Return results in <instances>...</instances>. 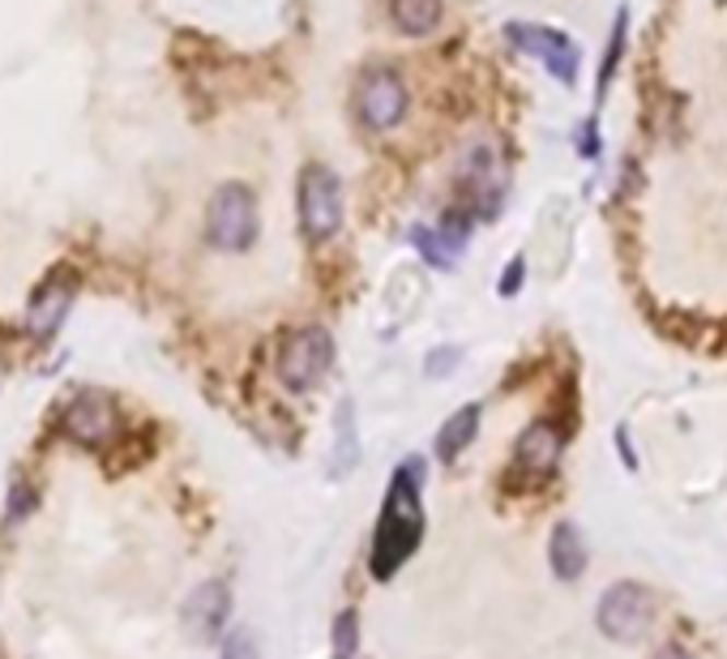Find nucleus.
Wrapping results in <instances>:
<instances>
[{"label":"nucleus","instance_id":"nucleus-1","mask_svg":"<svg viewBox=\"0 0 727 659\" xmlns=\"http://www.w3.org/2000/svg\"><path fill=\"white\" fill-rule=\"evenodd\" d=\"M420 489H424V458L407 455L394 475H389L386 502L373 527V553H368V569L377 582H389L407 557L420 549L424 540V506H420Z\"/></svg>","mask_w":727,"mask_h":659},{"label":"nucleus","instance_id":"nucleus-2","mask_svg":"<svg viewBox=\"0 0 727 659\" xmlns=\"http://www.w3.org/2000/svg\"><path fill=\"white\" fill-rule=\"evenodd\" d=\"M330 364H335V339H330V330L300 326V330H291L288 339H283V348H279V381L288 386L291 395H308V390H317L326 381Z\"/></svg>","mask_w":727,"mask_h":659},{"label":"nucleus","instance_id":"nucleus-3","mask_svg":"<svg viewBox=\"0 0 727 659\" xmlns=\"http://www.w3.org/2000/svg\"><path fill=\"white\" fill-rule=\"evenodd\" d=\"M300 227L308 245L335 240L342 227V185L326 163H308L300 172Z\"/></svg>","mask_w":727,"mask_h":659},{"label":"nucleus","instance_id":"nucleus-4","mask_svg":"<svg viewBox=\"0 0 727 659\" xmlns=\"http://www.w3.org/2000/svg\"><path fill=\"white\" fill-rule=\"evenodd\" d=\"M206 236L223 254H244L257 240V198L248 185H223L206 210Z\"/></svg>","mask_w":727,"mask_h":659},{"label":"nucleus","instance_id":"nucleus-5","mask_svg":"<svg viewBox=\"0 0 727 659\" xmlns=\"http://www.w3.org/2000/svg\"><path fill=\"white\" fill-rule=\"evenodd\" d=\"M595 621H599L603 638H612V643H637L655 625V591L642 587V582H612L599 596Z\"/></svg>","mask_w":727,"mask_h":659},{"label":"nucleus","instance_id":"nucleus-6","mask_svg":"<svg viewBox=\"0 0 727 659\" xmlns=\"http://www.w3.org/2000/svg\"><path fill=\"white\" fill-rule=\"evenodd\" d=\"M505 44L518 48L523 56H535L561 86H574L578 82V64L582 51L570 35L552 31V26H531V22H509L505 26Z\"/></svg>","mask_w":727,"mask_h":659},{"label":"nucleus","instance_id":"nucleus-7","mask_svg":"<svg viewBox=\"0 0 727 659\" xmlns=\"http://www.w3.org/2000/svg\"><path fill=\"white\" fill-rule=\"evenodd\" d=\"M355 116L373 133L394 129L407 116V82L394 69H368L355 86Z\"/></svg>","mask_w":727,"mask_h":659},{"label":"nucleus","instance_id":"nucleus-8","mask_svg":"<svg viewBox=\"0 0 727 659\" xmlns=\"http://www.w3.org/2000/svg\"><path fill=\"white\" fill-rule=\"evenodd\" d=\"M561 450H565V428L556 420H531L523 428V437L514 442V475H523L527 484H539L556 471L561 462Z\"/></svg>","mask_w":727,"mask_h":659},{"label":"nucleus","instance_id":"nucleus-9","mask_svg":"<svg viewBox=\"0 0 727 659\" xmlns=\"http://www.w3.org/2000/svg\"><path fill=\"white\" fill-rule=\"evenodd\" d=\"M458 189H462V202L476 219H492L501 202H505V176H501V163L492 158L488 146H476L467 154L462 172H458Z\"/></svg>","mask_w":727,"mask_h":659},{"label":"nucleus","instance_id":"nucleus-10","mask_svg":"<svg viewBox=\"0 0 727 659\" xmlns=\"http://www.w3.org/2000/svg\"><path fill=\"white\" fill-rule=\"evenodd\" d=\"M65 433L82 446H107L120 433V411L112 403V395L103 390H82L73 395V403L65 407Z\"/></svg>","mask_w":727,"mask_h":659},{"label":"nucleus","instance_id":"nucleus-11","mask_svg":"<svg viewBox=\"0 0 727 659\" xmlns=\"http://www.w3.org/2000/svg\"><path fill=\"white\" fill-rule=\"evenodd\" d=\"M73 305V279L69 274H51L48 283L31 296V308H26V330L35 339H51L65 321V313Z\"/></svg>","mask_w":727,"mask_h":659},{"label":"nucleus","instance_id":"nucleus-12","mask_svg":"<svg viewBox=\"0 0 727 659\" xmlns=\"http://www.w3.org/2000/svg\"><path fill=\"white\" fill-rule=\"evenodd\" d=\"M227 612H232V591L223 582H201L189 596V604H185V625L194 629L197 638H219Z\"/></svg>","mask_w":727,"mask_h":659},{"label":"nucleus","instance_id":"nucleus-13","mask_svg":"<svg viewBox=\"0 0 727 659\" xmlns=\"http://www.w3.org/2000/svg\"><path fill=\"white\" fill-rule=\"evenodd\" d=\"M548 565L561 582H578L582 569H586V544H582V531L574 522H556L552 536H548Z\"/></svg>","mask_w":727,"mask_h":659},{"label":"nucleus","instance_id":"nucleus-14","mask_svg":"<svg viewBox=\"0 0 727 659\" xmlns=\"http://www.w3.org/2000/svg\"><path fill=\"white\" fill-rule=\"evenodd\" d=\"M480 420H484V407L480 403L458 407V411L441 424V433H436V458H441V462L462 458V450H467V446L476 442V433H480Z\"/></svg>","mask_w":727,"mask_h":659},{"label":"nucleus","instance_id":"nucleus-15","mask_svg":"<svg viewBox=\"0 0 727 659\" xmlns=\"http://www.w3.org/2000/svg\"><path fill=\"white\" fill-rule=\"evenodd\" d=\"M445 0H389V17L402 35H433Z\"/></svg>","mask_w":727,"mask_h":659},{"label":"nucleus","instance_id":"nucleus-16","mask_svg":"<svg viewBox=\"0 0 727 659\" xmlns=\"http://www.w3.org/2000/svg\"><path fill=\"white\" fill-rule=\"evenodd\" d=\"M625 39H630V13L621 9V13H617V26H612V39H608V51H603V64H599V82H595V95H599V99L608 95V86H612V78H617V64H621V56H625Z\"/></svg>","mask_w":727,"mask_h":659},{"label":"nucleus","instance_id":"nucleus-17","mask_svg":"<svg viewBox=\"0 0 727 659\" xmlns=\"http://www.w3.org/2000/svg\"><path fill=\"white\" fill-rule=\"evenodd\" d=\"M411 245L420 249V257L433 266V270H454L458 266V254L445 245V236L436 232V227H424V223H415L411 227Z\"/></svg>","mask_w":727,"mask_h":659},{"label":"nucleus","instance_id":"nucleus-18","mask_svg":"<svg viewBox=\"0 0 727 659\" xmlns=\"http://www.w3.org/2000/svg\"><path fill=\"white\" fill-rule=\"evenodd\" d=\"M355 647H360V612L347 609L335 621V659H355Z\"/></svg>","mask_w":727,"mask_h":659},{"label":"nucleus","instance_id":"nucleus-19","mask_svg":"<svg viewBox=\"0 0 727 659\" xmlns=\"http://www.w3.org/2000/svg\"><path fill=\"white\" fill-rule=\"evenodd\" d=\"M223 659H261V647H257V638L248 629H232L223 638Z\"/></svg>","mask_w":727,"mask_h":659},{"label":"nucleus","instance_id":"nucleus-20","mask_svg":"<svg viewBox=\"0 0 727 659\" xmlns=\"http://www.w3.org/2000/svg\"><path fill=\"white\" fill-rule=\"evenodd\" d=\"M523 283H527V261H523V257H509V266H505L501 283H496V292H501L505 301H514V296L523 292Z\"/></svg>","mask_w":727,"mask_h":659},{"label":"nucleus","instance_id":"nucleus-21","mask_svg":"<svg viewBox=\"0 0 727 659\" xmlns=\"http://www.w3.org/2000/svg\"><path fill=\"white\" fill-rule=\"evenodd\" d=\"M458 360H462V348H436L433 355H429V377H445V373H454L458 368Z\"/></svg>","mask_w":727,"mask_h":659},{"label":"nucleus","instance_id":"nucleus-22","mask_svg":"<svg viewBox=\"0 0 727 659\" xmlns=\"http://www.w3.org/2000/svg\"><path fill=\"white\" fill-rule=\"evenodd\" d=\"M599 120H582L578 129V154L582 158H599V129H595Z\"/></svg>","mask_w":727,"mask_h":659},{"label":"nucleus","instance_id":"nucleus-23","mask_svg":"<svg viewBox=\"0 0 727 659\" xmlns=\"http://www.w3.org/2000/svg\"><path fill=\"white\" fill-rule=\"evenodd\" d=\"M617 450L625 455V467L637 471V455H633V446H630V428H617Z\"/></svg>","mask_w":727,"mask_h":659},{"label":"nucleus","instance_id":"nucleus-24","mask_svg":"<svg viewBox=\"0 0 727 659\" xmlns=\"http://www.w3.org/2000/svg\"><path fill=\"white\" fill-rule=\"evenodd\" d=\"M655 659H689V651L677 647V643H668V647H659V651H655Z\"/></svg>","mask_w":727,"mask_h":659}]
</instances>
